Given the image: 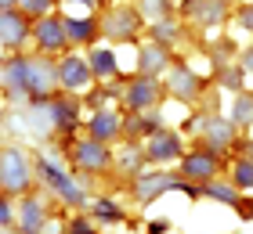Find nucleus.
<instances>
[{"label": "nucleus", "mask_w": 253, "mask_h": 234, "mask_svg": "<svg viewBox=\"0 0 253 234\" xmlns=\"http://www.w3.org/2000/svg\"><path fill=\"white\" fill-rule=\"evenodd\" d=\"M29 184H33V173H29L26 151H18V148H0V191H7V195H26Z\"/></svg>", "instance_id": "nucleus-1"}, {"label": "nucleus", "mask_w": 253, "mask_h": 234, "mask_svg": "<svg viewBox=\"0 0 253 234\" xmlns=\"http://www.w3.org/2000/svg\"><path fill=\"white\" fill-rule=\"evenodd\" d=\"M37 173H40V180L47 184L51 191L62 198V202H69V205H84V202H87L84 187H80L73 177H69V173H65L51 155H40V159H37Z\"/></svg>", "instance_id": "nucleus-2"}, {"label": "nucleus", "mask_w": 253, "mask_h": 234, "mask_svg": "<svg viewBox=\"0 0 253 234\" xmlns=\"http://www.w3.org/2000/svg\"><path fill=\"white\" fill-rule=\"evenodd\" d=\"M217 169H221V151H213V148H195L181 159V180H188V184L192 180L210 184L217 177Z\"/></svg>", "instance_id": "nucleus-3"}, {"label": "nucleus", "mask_w": 253, "mask_h": 234, "mask_svg": "<svg viewBox=\"0 0 253 234\" xmlns=\"http://www.w3.org/2000/svg\"><path fill=\"white\" fill-rule=\"evenodd\" d=\"M159 98H163V83H159L156 76H141V72H137L130 83L123 87V101H126V108H130V112L156 108Z\"/></svg>", "instance_id": "nucleus-4"}, {"label": "nucleus", "mask_w": 253, "mask_h": 234, "mask_svg": "<svg viewBox=\"0 0 253 234\" xmlns=\"http://www.w3.org/2000/svg\"><path fill=\"white\" fill-rule=\"evenodd\" d=\"M29 36H33V18L26 11H18V7L0 11V43L11 47V51H18Z\"/></svg>", "instance_id": "nucleus-5"}, {"label": "nucleus", "mask_w": 253, "mask_h": 234, "mask_svg": "<svg viewBox=\"0 0 253 234\" xmlns=\"http://www.w3.org/2000/svg\"><path fill=\"white\" fill-rule=\"evenodd\" d=\"M98 29L105 33V36H112V40H134L137 36V29H141V18H137V11L134 7H112L105 18L98 22Z\"/></svg>", "instance_id": "nucleus-6"}, {"label": "nucleus", "mask_w": 253, "mask_h": 234, "mask_svg": "<svg viewBox=\"0 0 253 234\" xmlns=\"http://www.w3.org/2000/svg\"><path fill=\"white\" fill-rule=\"evenodd\" d=\"M0 87H4L11 98H29V94H33V68H29V58H11V62L0 68Z\"/></svg>", "instance_id": "nucleus-7"}, {"label": "nucleus", "mask_w": 253, "mask_h": 234, "mask_svg": "<svg viewBox=\"0 0 253 234\" xmlns=\"http://www.w3.org/2000/svg\"><path fill=\"white\" fill-rule=\"evenodd\" d=\"M90 79H94V72H90V65L84 58L69 54V58L58 62V87H65L69 94H84L90 87Z\"/></svg>", "instance_id": "nucleus-8"}, {"label": "nucleus", "mask_w": 253, "mask_h": 234, "mask_svg": "<svg viewBox=\"0 0 253 234\" xmlns=\"http://www.w3.org/2000/svg\"><path fill=\"white\" fill-rule=\"evenodd\" d=\"M33 40H37L40 51H62V47L69 43V36H65V18H58V15L37 18V22H33Z\"/></svg>", "instance_id": "nucleus-9"}, {"label": "nucleus", "mask_w": 253, "mask_h": 234, "mask_svg": "<svg viewBox=\"0 0 253 234\" xmlns=\"http://www.w3.org/2000/svg\"><path fill=\"white\" fill-rule=\"evenodd\" d=\"M73 162L80 169H87V173H98V169H105L112 162V155H109V148L101 144V140L84 137V140H76V144H73Z\"/></svg>", "instance_id": "nucleus-10"}, {"label": "nucleus", "mask_w": 253, "mask_h": 234, "mask_svg": "<svg viewBox=\"0 0 253 234\" xmlns=\"http://www.w3.org/2000/svg\"><path fill=\"white\" fill-rule=\"evenodd\" d=\"M181 134L174 130H156L152 137L145 140V162H170V159H181Z\"/></svg>", "instance_id": "nucleus-11"}, {"label": "nucleus", "mask_w": 253, "mask_h": 234, "mask_svg": "<svg viewBox=\"0 0 253 234\" xmlns=\"http://www.w3.org/2000/svg\"><path fill=\"white\" fill-rule=\"evenodd\" d=\"M167 87H170V94H174V98H181V101H195V98L203 94V79L195 76L188 65L170 62V79H167Z\"/></svg>", "instance_id": "nucleus-12"}, {"label": "nucleus", "mask_w": 253, "mask_h": 234, "mask_svg": "<svg viewBox=\"0 0 253 234\" xmlns=\"http://www.w3.org/2000/svg\"><path fill=\"white\" fill-rule=\"evenodd\" d=\"M47 115H51V126L58 134H73L76 123H80V101L62 94V98H51L47 101Z\"/></svg>", "instance_id": "nucleus-13"}, {"label": "nucleus", "mask_w": 253, "mask_h": 234, "mask_svg": "<svg viewBox=\"0 0 253 234\" xmlns=\"http://www.w3.org/2000/svg\"><path fill=\"white\" fill-rule=\"evenodd\" d=\"M181 187V177H167V173H137V202L148 205L152 198H159L163 191H177Z\"/></svg>", "instance_id": "nucleus-14"}, {"label": "nucleus", "mask_w": 253, "mask_h": 234, "mask_svg": "<svg viewBox=\"0 0 253 234\" xmlns=\"http://www.w3.org/2000/svg\"><path fill=\"white\" fill-rule=\"evenodd\" d=\"M87 134L101 140V144H109L112 137H120L123 134V123H120V115L112 112V108H94L87 115Z\"/></svg>", "instance_id": "nucleus-15"}, {"label": "nucleus", "mask_w": 253, "mask_h": 234, "mask_svg": "<svg viewBox=\"0 0 253 234\" xmlns=\"http://www.w3.org/2000/svg\"><path fill=\"white\" fill-rule=\"evenodd\" d=\"M18 234H40L43 231V220H47V213H43V202L37 195H26L22 198V205H18Z\"/></svg>", "instance_id": "nucleus-16"}, {"label": "nucleus", "mask_w": 253, "mask_h": 234, "mask_svg": "<svg viewBox=\"0 0 253 234\" xmlns=\"http://www.w3.org/2000/svg\"><path fill=\"white\" fill-rule=\"evenodd\" d=\"M170 68V51L163 43H145L141 47V54H137V72L141 76H159V72H167Z\"/></svg>", "instance_id": "nucleus-17"}, {"label": "nucleus", "mask_w": 253, "mask_h": 234, "mask_svg": "<svg viewBox=\"0 0 253 234\" xmlns=\"http://www.w3.org/2000/svg\"><path fill=\"white\" fill-rule=\"evenodd\" d=\"M203 130H206V144H217V148H232V144H235V123H232V119L210 115Z\"/></svg>", "instance_id": "nucleus-18"}, {"label": "nucleus", "mask_w": 253, "mask_h": 234, "mask_svg": "<svg viewBox=\"0 0 253 234\" xmlns=\"http://www.w3.org/2000/svg\"><path fill=\"white\" fill-rule=\"evenodd\" d=\"M98 18H65V36L69 43H90L98 36Z\"/></svg>", "instance_id": "nucleus-19"}, {"label": "nucleus", "mask_w": 253, "mask_h": 234, "mask_svg": "<svg viewBox=\"0 0 253 234\" xmlns=\"http://www.w3.org/2000/svg\"><path fill=\"white\" fill-rule=\"evenodd\" d=\"M203 198H217V202H224V205H232V209L243 202V198H239V187L232 180L224 184V180H217V177L210 184H203Z\"/></svg>", "instance_id": "nucleus-20"}, {"label": "nucleus", "mask_w": 253, "mask_h": 234, "mask_svg": "<svg viewBox=\"0 0 253 234\" xmlns=\"http://www.w3.org/2000/svg\"><path fill=\"white\" fill-rule=\"evenodd\" d=\"M87 65H90V72H94L98 79L116 76V54H112L109 47H94V51L87 54Z\"/></svg>", "instance_id": "nucleus-21"}, {"label": "nucleus", "mask_w": 253, "mask_h": 234, "mask_svg": "<svg viewBox=\"0 0 253 234\" xmlns=\"http://www.w3.org/2000/svg\"><path fill=\"white\" fill-rule=\"evenodd\" d=\"M232 184L239 191H253V159H235L232 162Z\"/></svg>", "instance_id": "nucleus-22"}, {"label": "nucleus", "mask_w": 253, "mask_h": 234, "mask_svg": "<svg viewBox=\"0 0 253 234\" xmlns=\"http://www.w3.org/2000/svg\"><path fill=\"white\" fill-rule=\"evenodd\" d=\"M90 213H94L98 224H116V220H123V209L112 202V198H98V202H90Z\"/></svg>", "instance_id": "nucleus-23"}, {"label": "nucleus", "mask_w": 253, "mask_h": 234, "mask_svg": "<svg viewBox=\"0 0 253 234\" xmlns=\"http://www.w3.org/2000/svg\"><path fill=\"white\" fill-rule=\"evenodd\" d=\"M232 123L235 126H250L253 123V94H235V101H232Z\"/></svg>", "instance_id": "nucleus-24"}, {"label": "nucleus", "mask_w": 253, "mask_h": 234, "mask_svg": "<svg viewBox=\"0 0 253 234\" xmlns=\"http://www.w3.org/2000/svg\"><path fill=\"white\" fill-rule=\"evenodd\" d=\"M152 40L163 43V47H170V43L177 40V26H174V22H163V18L152 22Z\"/></svg>", "instance_id": "nucleus-25"}, {"label": "nucleus", "mask_w": 253, "mask_h": 234, "mask_svg": "<svg viewBox=\"0 0 253 234\" xmlns=\"http://www.w3.org/2000/svg\"><path fill=\"white\" fill-rule=\"evenodd\" d=\"M51 7H54V0H18V11H26L29 18H43V15H51Z\"/></svg>", "instance_id": "nucleus-26"}, {"label": "nucleus", "mask_w": 253, "mask_h": 234, "mask_svg": "<svg viewBox=\"0 0 253 234\" xmlns=\"http://www.w3.org/2000/svg\"><path fill=\"white\" fill-rule=\"evenodd\" d=\"M243 76H246V68H243V65L221 68V83H224L228 90H239V87H243Z\"/></svg>", "instance_id": "nucleus-27"}, {"label": "nucleus", "mask_w": 253, "mask_h": 234, "mask_svg": "<svg viewBox=\"0 0 253 234\" xmlns=\"http://www.w3.org/2000/svg\"><path fill=\"white\" fill-rule=\"evenodd\" d=\"M141 11H145V18L159 22V18H163L167 11H170V4H167V0H145V4H141Z\"/></svg>", "instance_id": "nucleus-28"}, {"label": "nucleus", "mask_w": 253, "mask_h": 234, "mask_svg": "<svg viewBox=\"0 0 253 234\" xmlns=\"http://www.w3.org/2000/svg\"><path fill=\"white\" fill-rule=\"evenodd\" d=\"M65 231H69V234H98V231H94V224H90L87 216H73Z\"/></svg>", "instance_id": "nucleus-29"}, {"label": "nucleus", "mask_w": 253, "mask_h": 234, "mask_svg": "<svg viewBox=\"0 0 253 234\" xmlns=\"http://www.w3.org/2000/svg\"><path fill=\"white\" fill-rule=\"evenodd\" d=\"M11 220H15V209H11V198L0 195V227H11Z\"/></svg>", "instance_id": "nucleus-30"}, {"label": "nucleus", "mask_w": 253, "mask_h": 234, "mask_svg": "<svg viewBox=\"0 0 253 234\" xmlns=\"http://www.w3.org/2000/svg\"><path fill=\"white\" fill-rule=\"evenodd\" d=\"M235 213L243 216V220H253V198H243V202L235 205Z\"/></svg>", "instance_id": "nucleus-31"}, {"label": "nucleus", "mask_w": 253, "mask_h": 234, "mask_svg": "<svg viewBox=\"0 0 253 234\" xmlns=\"http://www.w3.org/2000/svg\"><path fill=\"white\" fill-rule=\"evenodd\" d=\"M239 22H243V29L253 33V7H243V11H239Z\"/></svg>", "instance_id": "nucleus-32"}, {"label": "nucleus", "mask_w": 253, "mask_h": 234, "mask_svg": "<svg viewBox=\"0 0 253 234\" xmlns=\"http://www.w3.org/2000/svg\"><path fill=\"white\" fill-rule=\"evenodd\" d=\"M167 231H170L167 220H152V224H148V234H167Z\"/></svg>", "instance_id": "nucleus-33"}, {"label": "nucleus", "mask_w": 253, "mask_h": 234, "mask_svg": "<svg viewBox=\"0 0 253 234\" xmlns=\"http://www.w3.org/2000/svg\"><path fill=\"white\" fill-rule=\"evenodd\" d=\"M239 65H243L246 72H253V47H250V51H243V62H239Z\"/></svg>", "instance_id": "nucleus-34"}, {"label": "nucleus", "mask_w": 253, "mask_h": 234, "mask_svg": "<svg viewBox=\"0 0 253 234\" xmlns=\"http://www.w3.org/2000/svg\"><path fill=\"white\" fill-rule=\"evenodd\" d=\"M11 7H18V0H0V11H11Z\"/></svg>", "instance_id": "nucleus-35"}, {"label": "nucleus", "mask_w": 253, "mask_h": 234, "mask_svg": "<svg viewBox=\"0 0 253 234\" xmlns=\"http://www.w3.org/2000/svg\"><path fill=\"white\" fill-rule=\"evenodd\" d=\"M246 159H253V140H246V151H243Z\"/></svg>", "instance_id": "nucleus-36"}, {"label": "nucleus", "mask_w": 253, "mask_h": 234, "mask_svg": "<svg viewBox=\"0 0 253 234\" xmlns=\"http://www.w3.org/2000/svg\"><path fill=\"white\" fill-rule=\"evenodd\" d=\"M84 4H94V0H84Z\"/></svg>", "instance_id": "nucleus-37"}]
</instances>
